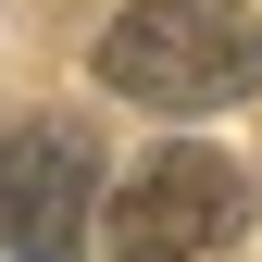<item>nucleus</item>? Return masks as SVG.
<instances>
[{
	"mask_svg": "<svg viewBox=\"0 0 262 262\" xmlns=\"http://www.w3.org/2000/svg\"><path fill=\"white\" fill-rule=\"evenodd\" d=\"M250 225V175L225 150H200V138H175L150 162L138 187H125L113 200V225H100V250L113 262H200V250H225Z\"/></svg>",
	"mask_w": 262,
	"mask_h": 262,
	"instance_id": "2",
	"label": "nucleus"
},
{
	"mask_svg": "<svg viewBox=\"0 0 262 262\" xmlns=\"http://www.w3.org/2000/svg\"><path fill=\"white\" fill-rule=\"evenodd\" d=\"M88 200H100V150L75 125H0V262H75Z\"/></svg>",
	"mask_w": 262,
	"mask_h": 262,
	"instance_id": "3",
	"label": "nucleus"
},
{
	"mask_svg": "<svg viewBox=\"0 0 262 262\" xmlns=\"http://www.w3.org/2000/svg\"><path fill=\"white\" fill-rule=\"evenodd\" d=\"M100 88L150 113L262 100V0H138L100 25Z\"/></svg>",
	"mask_w": 262,
	"mask_h": 262,
	"instance_id": "1",
	"label": "nucleus"
}]
</instances>
